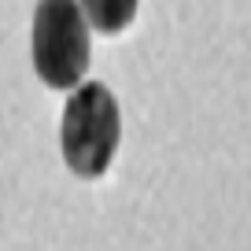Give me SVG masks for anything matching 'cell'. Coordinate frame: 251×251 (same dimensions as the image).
I'll return each mask as SVG.
<instances>
[{
    "label": "cell",
    "instance_id": "obj_3",
    "mask_svg": "<svg viewBox=\"0 0 251 251\" xmlns=\"http://www.w3.org/2000/svg\"><path fill=\"white\" fill-rule=\"evenodd\" d=\"M137 4L141 0H81L78 8L85 15L89 30H100L107 37H115L137 19Z\"/></svg>",
    "mask_w": 251,
    "mask_h": 251
},
{
    "label": "cell",
    "instance_id": "obj_2",
    "mask_svg": "<svg viewBox=\"0 0 251 251\" xmlns=\"http://www.w3.org/2000/svg\"><path fill=\"white\" fill-rule=\"evenodd\" d=\"M33 71L48 89H74L81 85L93 59L89 23L78 0H37L30 30Z\"/></svg>",
    "mask_w": 251,
    "mask_h": 251
},
{
    "label": "cell",
    "instance_id": "obj_1",
    "mask_svg": "<svg viewBox=\"0 0 251 251\" xmlns=\"http://www.w3.org/2000/svg\"><path fill=\"white\" fill-rule=\"evenodd\" d=\"M122 141V111L107 85L85 81L71 89L59 122V148L67 170L81 181H96L111 170Z\"/></svg>",
    "mask_w": 251,
    "mask_h": 251
}]
</instances>
